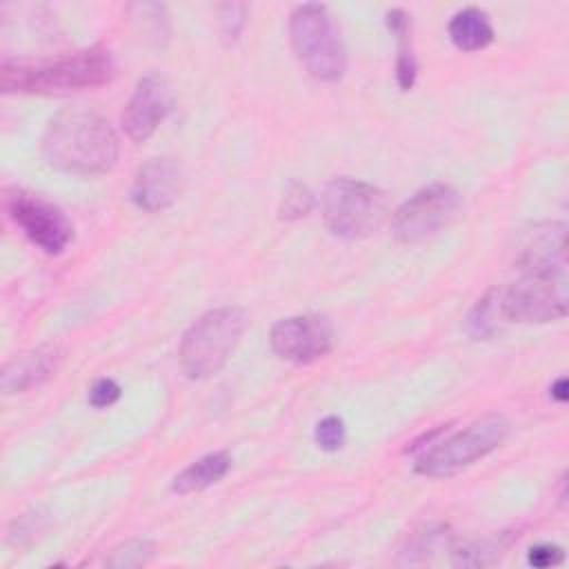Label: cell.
Returning <instances> with one entry per match:
<instances>
[{"label":"cell","instance_id":"obj_1","mask_svg":"<svg viewBox=\"0 0 569 569\" xmlns=\"http://www.w3.org/2000/svg\"><path fill=\"white\" fill-rule=\"evenodd\" d=\"M42 156L67 173H107L118 160V136L102 113L69 107L51 118L42 138Z\"/></svg>","mask_w":569,"mask_h":569},{"label":"cell","instance_id":"obj_2","mask_svg":"<svg viewBox=\"0 0 569 569\" xmlns=\"http://www.w3.org/2000/svg\"><path fill=\"white\" fill-rule=\"evenodd\" d=\"M113 60L104 47L47 60H2L0 87L4 93H64L107 84Z\"/></svg>","mask_w":569,"mask_h":569},{"label":"cell","instance_id":"obj_3","mask_svg":"<svg viewBox=\"0 0 569 569\" xmlns=\"http://www.w3.org/2000/svg\"><path fill=\"white\" fill-rule=\"evenodd\" d=\"M247 320V311L231 305L200 316L184 331L178 349L182 371L193 380L218 373L236 349Z\"/></svg>","mask_w":569,"mask_h":569},{"label":"cell","instance_id":"obj_4","mask_svg":"<svg viewBox=\"0 0 569 569\" xmlns=\"http://www.w3.org/2000/svg\"><path fill=\"white\" fill-rule=\"evenodd\" d=\"M291 44L302 67L322 82H336L345 76L347 53L340 31L325 4H300L289 18Z\"/></svg>","mask_w":569,"mask_h":569},{"label":"cell","instance_id":"obj_5","mask_svg":"<svg viewBox=\"0 0 569 569\" xmlns=\"http://www.w3.org/2000/svg\"><path fill=\"white\" fill-rule=\"evenodd\" d=\"M509 433V422L500 413H489L473 420L469 427L442 438L433 440L418 456L416 473L427 478H445L453 476L460 469L473 465L485 458L493 449H498Z\"/></svg>","mask_w":569,"mask_h":569},{"label":"cell","instance_id":"obj_6","mask_svg":"<svg viewBox=\"0 0 569 569\" xmlns=\"http://www.w3.org/2000/svg\"><path fill=\"white\" fill-rule=\"evenodd\" d=\"M320 204L329 231L347 240L373 233L387 216L385 193L356 178H333L327 182Z\"/></svg>","mask_w":569,"mask_h":569},{"label":"cell","instance_id":"obj_7","mask_svg":"<svg viewBox=\"0 0 569 569\" xmlns=\"http://www.w3.org/2000/svg\"><path fill=\"white\" fill-rule=\"evenodd\" d=\"M520 278L500 289L507 322H553L567 313V271H518Z\"/></svg>","mask_w":569,"mask_h":569},{"label":"cell","instance_id":"obj_8","mask_svg":"<svg viewBox=\"0 0 569 569\" xmlns=\"http://www.w3.org/2000/svg\"><path fill=\"white\" fill-rule=\"evenodd\" d=\"M460 204V193L451 184H427L396 209L391 218L393 238L402 244L425 242L458 216Z\"/></svg>","mask_w":569,"mask_h":569},{"label":"cell","instance_id":"obj_9","mask_svg":"<svg viewBox=\"0 0 569 569\" xmlns=\"http://www.w3.org/2000/svg\"><path fill=\"white\" fill-rule=\"evenodd\" d=\"M7 209L22 233L44 253H62L71 242L73 227L56 204L24 191H13L7 198Z\"/></svg>","mask_w":569,"mask_h":569},{"label":"cell","instance_id":"obj_10","mask_svg":"<svg viewBox=\"0 0 569 569\" xmlns=\"http://www.w3.org/2000/svg\"><path fill=\"white\" fill-rule=\"evenodd\" d=\"M269 345L282 360L305 365L329 353L333 329L331 322L318 313L289 316L271 327Z\"/></svg>","mask_w":569,"mask_h":569},{"label":"cell","instance_id":"obj_11","mask_svg":"<svg viewBox=\"0 0 569 569\" xmlns=\"http://www.w3.org/2000/svg\"><path fill=\"white\" fill-rule=\"evenodd\" d=\"M173 96L167 80L158 73H147L138 80L124 111L122 127L133 142H144L171 111Z\"/></svg>","mask_w":569,"mask_h":569},{"label":"cell","instance_id":"obj_12","mask_svg":"<svg viewBox=\"0 0 569 569\" xmlns=\"http://www.w3.org/2000/svg\"><path fill=\"white\" fill-rule=\"evenodd\" d=\"M182 189V171L173 158H149L136 173L131 200L138 209L156 213L176 202Z\"/></svg>","mask_w":569,"mask_h":569},{"label":"cell","instance_id":"obj_13","mask_svg":"<svg viewBox=\"0 0 569 569\" xmlns=\"http://www.w3.org/2000/svg\"><path fill=\"white\" fill-rule=\"evenodd\" d=\"M518 271H567V227L562 222L533 224L516 258Z\"/></svg>","mask_w":569,"mask_h":569},{"label":"cell","instance_id":"obj_14","mask_svg":"<svg viewBox=\"0 0 569 569\" xmlns=\"http://www.w3.org/2000/svg\"><path fill=\"white\" fill-rule=\"evenodd\" d=\"M58 351L53 347H36L11 358L0 376L4 393H22L31 387L42 385L56 371Z\"/></svg>","mask_w":569,"mask_h":569},{"label":"cell","instance_id":"obj_15","mask_svg":"<svg viewBox=\"0 0 569 569\" xmlns=\"http://www.w3.org/2000/svg\"><path fill=\"white\" fill-rule=\"evenodd\" d=\"M231 467V458L224 451H216V453H207L202 458H198L196 462H191L189 467H184L171 482V489L176 493H193V491H202L211 485H216L218 480H222L227 476Z\"/></svg>","mask_w":569,"mask_h":569},{"label":"cell","instance_id":"obj_16","mask_svg":"<svg viewBox=\"0 0 569 569\" xmlns=\"http://www.w3.org/2000/svg\"><path fill=\"white\" fill-rule=\"evenodd\" d=\"M449 38L462 51H478L491 44L493 27L485 11L476 7H467L451 18Z\"/></svg>","mask_w":569,"mask_h":569},{"label":"cell","instance_id":"obj_17","mask_svg":"<svg viewBox=\"0 0 569 569\" xmlns=\"http://www.w3.org/2000/svg\"><path fill=\"white\" fill-rule=\"evenodd\" d=\"M505 322H507V318L502 311L500 289L493 287L471 307V311L467 313L465 327L473 340H489L502 331Z\"/></svg>","mask_w":569,"mask_h":569},{"label":"cell","instance_id":"obj_18","mask_svg":"<svg viewBox=\"0 0 569 569\" xmlns=\"http://www.w3.org/2000/svg\"><path fill=\"white\" fill-rule=\"evenodd\" d=\"M387 27L398 40V60H396V80L402 91H409L418 78V62L409 44V16L402 9L387 11Z\"/></svg>","mask_w":569,"mask_h":569},{"label":"cell","instance_id":"obj_19","mask_svg":"<svg viewBox=\"0 0 569 569\" xmlns=\"http://www.w3.org/2000/svg\"><path fill=\"white\" fill-rule=\"evenodd\" d=\"M153 556H156V545L147 538H136L116 547L111 556L104 560V565L113 569H138L149 565Z\"/></svg>","mask_w":569,"mask_h":569},{"label":"cell","instance_id":"obj_20","mask_svg":"<svg viewBox=\"0 0 569 569\" xmlns=\"http://www.w3.org/2000/svg\"><path fill=\"white\" fill-rule=\"evenodd\" d=\"M313 209V193L307 184H302L300 180H289L280 204H278V216L280 220H300L305 218L309 211Z\"/></svg>","mask_w":569,"mask_h":569},{"label":"cell","instance_id":"obj_21","mask_svg":"<svg viewBox=\"0 0 569 569\" xmlns=\"http://www.w3.org/2000/svg\"><path fill=\"white\" fill-rule=\"evenodd\" d=\"M345 438H347V429L342 418L338 416L322 418L313 429V440L322 451H338L345 445Z\"/></svg>","mask_w":569,"mask_h":569},{"label":"cell","instance_id":"obj_22","mask_svg":"<svg viewBox=\"0 0 569 569\" xmlns=\"http://www.w3.org/2000/svg\"><path fill=\"white\" fill-rule=\"evenodd\" d=\"M218 22H220V31L222 38L227 42L238 40L244 22H247V4L240 2H227L218 7Z\"/></svg>","mask_w":569,"mask_h":569},{"label":"cell","instance_id":"obj_23","mask_svg":"<svg viewBox=\"0 0 569 569\" xmlns=\"http://www.w3.org/2000/svg\"><path fill=\"white\" fill-rule=\"evenodd\" d=\"M565 560V551L558 547V545H549V542H540V545H533L527 553V562L531 567H538V569H547V567H556Z\"/></svg>","mask_w":569,"mask_h":569},{"label":"cell","instance_id":"obj_24","mask_svg":"<svg viewBox=\"0 0 569 569\" xmlns=\"http://www.w3.org/2000/svg\"><path fill=\"white\" fill-rule=\"evenodd\" d=\"M118 398H120V385L116 380H111V378L96 380L91 391H89V402L93 407H98V409L113 405Z\"/></svg>","mask_w":569,"mask_h":569},{"label":"cell","instance_id":"obj_25","mask_svg":"<svg viewBox=\"0 0 569 569\" xmlns=\"http://www.w3.org/2000/svg\"><path fill=\"white\" fill-rule=\"evenodd\" d=\"M551 398L558 400V402H565L569 398V393H567V378H558L551 385Z\"/></svg>","mask_w":569,"mask_h":569}]
</instances>
